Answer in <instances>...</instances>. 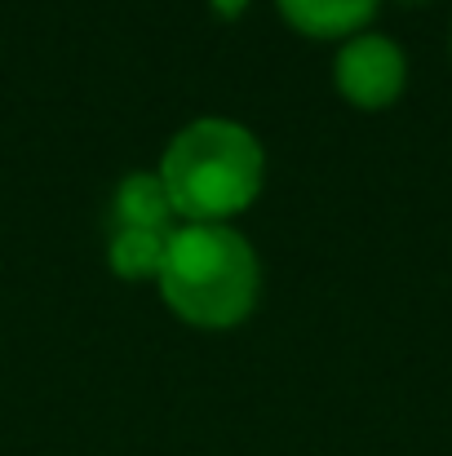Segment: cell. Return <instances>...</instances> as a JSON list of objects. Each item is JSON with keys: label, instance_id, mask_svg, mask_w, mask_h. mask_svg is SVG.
I'll return each mask as SVG.
<instances>
[{"label": "cell", "instance_id": "5", "mask_svg": "<svg viewBox=\"0 0 452 456\" xmlns=\"http://www.w3.org/2000/svg\"><path fill=\"white\" fill-rule=\"evenodd\" d=\"M116 226L138 231H173V204L160 173H129L116 191Z\"/></svg>", "mask_w": 452, "mask_h": 456}, {"label": "cell", "instance_id": "7", "mask_svg": "<svg viewBox=\"0 0 452 456\" xmlns=\"http://www.w3.org/2000/svg\"><path fill=\"white\" fill-rule=\"evenodd\" d=\"M213 4H218L222 13H240V4H244V0H213Z\"/></svg>", "mask_w": 452, "mask_h": 456}, {"label": "cell", "instance_id": "6", "mask_svg": "<svg viewBox=\"0 0 452 456\" xmlns=\"http://www.w3.org/2000/svg\"><path fill=\"white\" fill-rule=\"evenodd\" d=\"M164 248H168V231H138V226H116L107 262L120 280L143 284V280H160L164 266Z\"/></svg>", "mask_w": 452, "mask_h": 456}, {"label": "cell", "instance_id": "3", "mask_svg": "<svg viewBox=\"0 0 452 456\" xmlns=\"http://www.w3.org/2000/svg\"><path fill=\"white\" fill-rule=\"evenodd\" d=\"M333 80H337L346 102H355L364 111H382L404 94L408 62H404L399 45L386 40V36H350L337 49Z\"/></svg>", "mask_w": 452, "mask_h": 456}, {"label": "cell", "instance_id": "2", "mask_svg": "<svg viewBox=\"0 0 452 456\" xmlns=\"http://www.w3.org/2000/svg\"><path fill=\"white\" fill-rule=\"evenodd\" d=\"M155 173L168 191L173 217L226 222L258 200L267 177V155L244 125L222 116H200L173 134Z\"/></svg>", "mask_w": 452, "mask_h": 456}, {"label": "cell", "instance_id": "1", "mask_svg": "<svg viewBox=\"0 0 452 456\" xmlns=\"http://www.w3.org/2000/svg\"><path fill=\"white\" fill-rule=\"evenodd\" d=\"M160 297L191 328H235L253 314L262 266L253 244L226 222H186L168 231Z\"/></svg>", "mask_w": 452, "mask_h": 456}, {"label": "cell", "instance_id": "4", "mask_svg": "<svg viewBox=\"0 0 452 456\" xmlns=\"http://www.w3.org/2000/svg\"><path fill=\"white\" fill-rule=\"evenodd\" d=\"M275 9L310 40H350L373 18L377 0H275Z\"/></svg>", "mask_w": 452, "mask_h": 456}]
</instances>
